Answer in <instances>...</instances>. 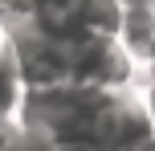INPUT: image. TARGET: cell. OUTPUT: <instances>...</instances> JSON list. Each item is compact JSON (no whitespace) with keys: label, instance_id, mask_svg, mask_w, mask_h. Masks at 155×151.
I'll return each mask as SVG.
<instances>
[{"label":"cell","instance_id":"cell-1","mask_svg":"<svg viewBox=\"0 0 155 151\" xmlns=\"http://www.w3.org/2000/svg\"><path fill=\"white\" fill-rule=\"evenodd\" d=\"M139 82H143L139 65L123 53L114 37H90L70 49V86L123 94V90H135Z\"/></svg>","mask_w":155,"mask_h":151},{"label":"cell","instance_id":"cell-2","mask_svg":"<svg viewBox=\"0 0 155 151\" xmlns=\"http://www.w3.org/2000/svg\"><path fill=\"white\" fill-rule=\"evenodd\" d=\"M8 41H12V57H16V74H21L25 90H53L70 82V49L53 45L49 37L25 29H8Z\"/></svg>","mask_w":155,"mask_h":151},{"label":"cell","instance_id":"cell-3","mask_svg":"<svg viewBox=\"0 0 155 151\" xmlns=\"http://www.w3.org/2000/svg\"><path fill=\"white\" fill-rule=\"evenodd\" d=\"M114 41L139 65V74H155V4H123Z\"/></svg>","mask_w":155,"mask_h":151},{"label":"cell","instance_id":"cell-4","mask_svg":"<svg viewBox=\"0 0 155 151\" xmlns=\"http://www.w3.org/2000/svg\"><path fill=\"white\" fill-rule=\"evenodd\" d=\"M21 102H25V86H21V74H16L12 41H8V29H0V123L21 119Z\"/></svg>","mask_w":155,"mask_h":151},{"label":"cell","instance_id":"cell-5","mask_svg":"<svg viewBox=\"0 0 155 151\" xmlns=\"http://www.w3.org/2000/svg\"><path fill=\"white\" fill-rule=\"evenodd\" d=\"M74 12L82 21L86 37H114L118 21H123V4L118 0H74Z\"/></svg>","mask_w":155,"mask_h":151},{"label":"cell","instance_id":"cell-6","mask_svg":"<svg viewBox=\"0 0 155 151\" xmlns=\"http://www.w3.org/2000/svg\"><path fill=\"white\" fill-rule=\"evenodd\" d=\"M4 151H57L53 143H49L41 131H33V127H25V123H16L12 131H8V143Z\"/></svg>","mask_w":155,"mask_h":151},{"label":"cell","instance_id":"cell-7","mask_svg":"<svg viewBox=\"0 0 155 151\" xmlns=\"http://www.w3.org/2000/svg\"><path fill=\"white\" fill-rule=\"evenodd\" d=\"M33 12V0H0V29H16Z\"/></svg>","mask_w":155,"mask_h":151},{"label":"cell","instance_id":"cell-8","mask_svg":"<svg viewBox=\"0 0 155 151\" xmlns=\"http://www.w3.org/2000/svg\"><path fill=\"white\" fill-rule=\"evenodd\" d=\"M135 90H139L143 106H147V119H151V127H155V74H143V82Z\"/></svg>","mask_w":155,"mask_h":151},{"label":"cell","instance_id":"cell-9","mask_svg":"<svg viewBox=\"0 0 155 151\" xmlns=\"http://www.w3.org/2000/svg\"><path fill=\"white\" fill-rule=\"evenodd\" d=\"M16 123H0V151H4V143H8V131H12Z\"/></svg>","mask_w":155,"mask_h":151},{"label":"cell","instance_id":"cell-10","mask_svg":"<svg viewBox=\"0 0 155 151\" xmlns=\"http://www.w3.org/2000/svg\"><path fill=\"white\" fill-rule=\"evenodd\" d=\"M118 4H155V0H118Z\"/></svg>","mask_w":155,"mask_h":151},{"label":"cell","instance_id":"cell-11","mask_svg":"<svg viewBox=\"0 0 155 151\" xmlns=\"http://www.w3.org/2000/svg\"><path fill=\"white\" fill-rule=\"evenodd\" d=\"M143 151H155V139H151V143H147V147H143Z\"/></svg>","mask_w":155,"mask_h":151}]
</instances>
